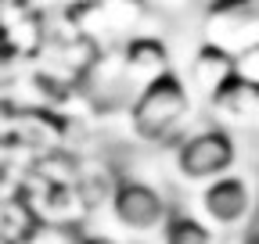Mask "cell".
I'll return each instance as SVG.
<instances>
[{
  "mask_svg": "<svg viewBox=\"0 0 259 244\" xmlns=\"http://www.w3.org/2000/svg\"><path fill=\"white\" fill-rule=\"evenodd\" d=\"M198 101L187 90L180 69L169 72L166 79H158L144 86L141 94L126 101V133L134 137L141 147L169 151L184 133L198 126Z\"/></svg>",
  "mask_w": 259,
  "mask_h": 244,
  "instance_id": "6da1fadb",
  "label": "cell"
},
{
  "mask_svg": "<svg viewBox=\"0 0 259 244\" xmlns=\"http://www.w3.org/2000/svg\"><path fill=\"white\" fill-rule=\"evenodd\" d=\"M241 162V144L238 133L216 126V122H198L191 133H184L169 151H166V172L177 187L198 191L205 183L234 172Z\"/></svg>",
  "mask_w": 259,
  "mask_h": 244,
  "instance_id": "7a4b0ae2",
  "label": "cell"
},
{
  "mask_svg": "<svg viewBox=\"0 0 259 244\" xmlns=\"http://www.w3.org/2000/svg\"><path fill=\"white\" fill-rule=\"evenodd\" d=\"M191 216L205 223L212 233H220L223 240L245 230L255 216H259V187H255V172H245L241 165L234 172H227L205 187H198L191 194Z\"/></svg>",
  "mask_w": 259,
  "mask_h": 244,
  "instance_id": "3957f363",
  "label": "cell"
},
{
  "mask_svg": "<svg viewBox=\"0 0 259 244\" xmlns=\"http://www.w3.org/2000/svg\"><path fill=\"white\" fill-rule=\"evenodd\" d=\"M169 212H173V205H169L166 191H162L155 179L122 176L115 183L108 205H105V226L112 233H119L122 240H130V244L134 240L148 244L162 230V223L169 219Z\"/></svg>",
  "mask_w": 259,
  "mask_h": 244,
  "instance_id": "277c9868",
  "label": "cell"
},
{
  "mask_svg": "<svg viewBox=\"0 0 259 244\" xmlns=\"http://www.w3.org/2000/svg\"><path fill=\"white\" fill-rule=\"evenodd\" d=\"M202 43L238 57L259 43V0H216L202 11Z\"/></svg>",
  "mask_w": 259,
  "mask_h": 244,
  "instance_id": "5b68a950",
  "label": "cell"
},
{
  "mask_svg": "<svg viewBox=\"0 0 259 244\" xmlns=\"http://www.w3.org/2000/svg\"><path fill=\"white\" fill-rule=\"evenodd\" d=\"M115 69H119V83L126 90V97L141 94L144 86L166 79L169 72H177V61L169 43L158 33H141L134 40H126L115 54Z\"/></svg>",
  "mask_w": 259,
  "mask_h": 244,
  "instance_id": "8992f818",
  "label": "cell"
},
{
  "mask_svg": "<svg viewBox=\"0 0 259 244\" xmlns=\"http://www.w3.org/2000/svg\"><path fill=\"white\" fill-rule=\"evenodd\" d=\"M205 111L212 115L216 126L231 130V133H238V130H259V86L231 79L205 104Z\"/></svg>",
  "mask_w": 259,
  "mask_h": 244,
  "instance_id": "52a82bcc",
  "label": "cell"
},
{
  "mask_svg": "<svg viewBox=\"0 0 259 244\" xmlns=\"http://www.w3.org/2000/svg\"><path fill=\"white\" fill-rule=\"evenodd\" d=\"M180 76H184L187 90L194 94V101L205 108V104L220 94V90L234 79V57H227V54H220L216 47H209V43L198 40V47H194V54H191L187 72H180Z\"/></svg>",
  "mask_w": 259,
  "mask_h": 244,
  "instance_id": "ba28073f",
  "label": "cell"
},
{
  "mask_svg": "<svg viewBox=\"0 0 259 244\" xmlns=\"http://www.w3.org/2000/svg\"><path fill=\"white\" fill-rule=\"evenodd\" d=\"M148 244H223V237L212 233L205 223H198L187 208H173L169 219L162 223V230Z\"/></svg>",
  "mask_w": 259,
  "mask_h": 244,
  "instance_id": "9c48e42d",
  "label": "cell"
},
{
  "mask_svg": "<svg viewBox=\"0 0 259 244\" xmlns=\"http://www.w3.org/2000/svg\"><path fill=\"white\" fill-rule=\"evenodd\" d=\"M234 79L259 86V43H255V47H248L245 54H238V57H234Z\"/></svg>",
  "mask_w": 259,
  "mask_h": 244,
  "instance_id": "30bf717a",
  "label": "cell"
},
{
  "mask_svg": "<svg viewBox=\"0 0 259 244\" xmlns=\"http://www.w3.org/2000/svg\"><path fill=\"white\" fill-rule=\"evenodd\" d=\"M72 244H130V240H122V237L112 233L108 226H87V230H79V233L72 237Z\"/></svg>",
  "mask_w": 259,
  "mask_h": 244,
  "instance_id": "8fae6325",
  "label": "cell"
},
{
  "mask_svg": "<svg viewBox=\"0 0 259 244\" xmlns=\"http://www.w3.org/2000/svg\"><path fill=\"white\" fill-rule=\"evenodd\" d=\"M223 244H259V216L245 226V230H238V233H231Z\"/></svg>",
  "mask_w": 259,
  "mask_h": 244,
  "instance_id": "7c38bea8",
  "label": "cell"
},
{
  "mask_svg": "<svg viewBox=\"0 0 259 244\" xmlns=\"http://www.w3.org/2000/svg\"><path fill=\"white\" fill-rule=\"evenodd\" d=\"M255 187H259V172H255Z\"/></svg>",
  "mask_w": 259,
  "mask_h": 244,
  "instance_id": "4fadbf2b",
  "label": "cell"
}]
</instances>
